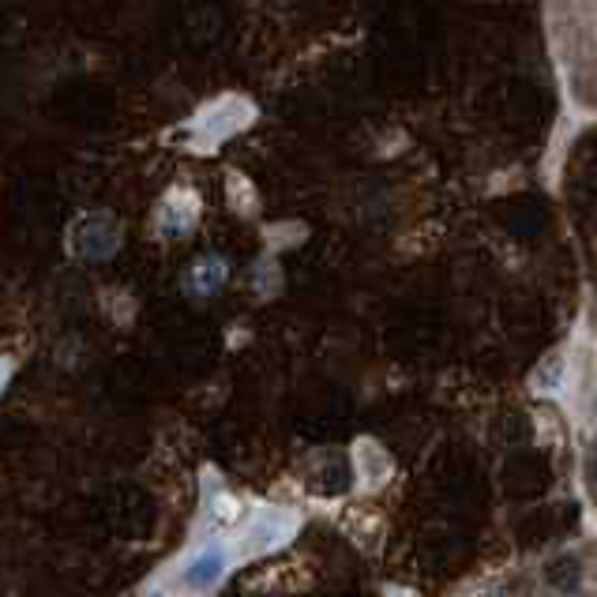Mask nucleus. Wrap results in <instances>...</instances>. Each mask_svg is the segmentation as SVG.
I'll return each instance as SVG.
<instances>
[{"mask_svg": "<svg viewBox=\"0 0 597 597\" xmlns=\"http://www.w3.org/2000/svg\"><path fill=\"white\" fill-rule=\"evenodd\" d=\"M222 571H226V552L207 549V552H199L196 560L184 567V582H188V586H196V590H203V586H215V582L222 579Z\"/></svg>", "mask_w": 597, "mask_h": 597, "instance_id": "nucleus-1", "label": "nucleus"}, {"mask_svg": "<svg viewBox=\"0 0 597 597\" xmlns=\"http://www.w3.org/2000/svg\"><path fill=\"white\" fill-rule=\"evenodd\" d=\"M582 579V567L575 556H560V560H552L545 567V582H549L552 590H575Z\"/></svg>", "mask_w": 597, "mask_h": 597, "instance_id": "nucleus-2", "label": "nucleus"}, {"mask_svg": "<svg viewBox=\"0 0 597 597\" xmlns=\"http://www.w3.org/2000/svg\"><path fill=\"white\" fill-rule=\"evenodd\" d=\"M222 278H226V267H222V263H215V260H207L196 271V286L203 293H211V290H218V286H222Z\"/></svg>", "mask_w": 597, "mask_h": 597, "instance_id": "nucleus-3", "label": "nucleus"}]
</instances>
